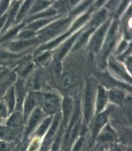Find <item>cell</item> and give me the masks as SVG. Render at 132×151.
Segmentation results:
<instances>
[{"label": "cell", "instance_id": "obj_19", "mask_svg": "<svg viewBox=\"0 0 132 151\" xmlns=\"http://www.w3.org/2000/svg\"><path fill=\"white\" fill-rule=\"evenodd\" d=\"M5 102L9 108V113H11L13 111L14 105H15V98H14V88H10L6 94Z\"/></svg>", "mask_w": 132, "mask_h": 151}, {"label": "cell", "instance_id": "obj_5", "mask_svg": "<svg viewBox=\"0 0 132 151\" xmlns=\"http://www.w3.org/2000/svg\"><path fill=\"white\" fill-rule=\"evenodd\" d=\"M92 91L90 83H88L86 89V95H85V102H84V116L85 120L87 122L90 119L92 108Z\"/></svg>", "mask_w": 132, "mask_h": 151}, {"label": "cell", "instance_id": "obj_18", "mask_svg": "<svg viewBox=\"0 0 132 151\" xmlns=\"http://www.w3.org/2000/svg\"><path fill=\"white\" fill-rule=\"evenodd\" d=\"M36 42V40H29V41H21L18 42H14L11 44L10 46V48L12 51H17L21 49L25 48L28 46L32 45Z\"/></svg>", "mask_w": 132, "mask_h": 151}, {"label": "cell", "instance_id": "obj_42", "mask_svg": "<svg viewBox=\"0 0 132 151\" xmlns=\"http://www.w3.org/2000/svg\"><path fill=\"white\" fill-rule=\"evenodd\" d=\"M66 151H68V150H66Z\"/></svg>", "mask_w": 132, "mask_h": 151}, {"label": "cell", "instance_id": "obj_8", "mask_svg": "<svg viewBox=\"0 0 132 151\" xmlns=\"http://www.w3.org/2000/svg\"><path fill=\"white\" fill-rule=\"evenodd\" d=\"M59 119H60L59 114H57L54 120H53V122L52 126H51L50 129V131H48L47 135L46 136V138H45V142L43 143V149H42L43 150L47 148V147L49 145L50 143H51L52 140L53 139V137H54L55 134H56V131H57V129H58V125H59Z\"/></svg>", "mask_w": 132, "mask_h": 151}, {"label": "cell", "instance_id": "obj_31", "mask_svg": "<svg viewBox=\"0 0 132 151\" xmlns=\"http://www.w3.org/2000/svg\"><path fill=\"white\" fill-rule=\"evenodd\" d=\"M31 3H32V1H26L25 3V4L23 5L22 7H21L20 11L18 14V16H17V20H19L22 18L24 16L25 13L27 12V10H28V7H29Z\"/></svg>", "mask_w": 132, "mask_h": 151}, {"label": "cell", "instance_id": "obj_39", "mask_svg": "<svg viewBox=\"0 0 132 151\" xmlns=\"http://www.w3.org/2000/svg\"><path fill=\"white\" fill-rule=\"evenodd\" d=\"M32 69V64H30V65H28L25 68V69L23 71V76H24V75H27L31 71Z\"/></svg>", "mask_w": 132, "mask_h": 151}, {"label": "cell", "instance_id": "obj_34", "mask_svg": "<svg viewBox=\"0 0 132 151\" xmlns=\"http://www.w3.org/2000/svg\"><path fill=\"white\" fill-rule=\"evenodd\" d=\"M111 66L112 67V68L114 70L117 71V73L120 74L121 75H123L124 77H126V75L125 72H124V71L123 70L122 68H121L119 65H118V64L114 63V62H111Z\"/></svg>", "mask_w": 132, "mask_h": 151}, {"label": "cell", "instance_id": "obj_41", "mask_svg": "<svg viewBox=\"0 0 132 151\" xmlns=\"http://www.w3.org/2000/svg\"><path fill=\"white\" fill-rule=\"evenodd\" d=\"M5 19H6V16H3V17H1V19H0V29H1V27H3V24H4Z\"/></svg>", "mask_w": 132, "mask_h": 151}, {"label": "cell", "instance_id": "obj_7", "mask_svg": "<svg viewBox=\"0 0 132 151\" xmlns=\"http://www.w3.org/2000/svg\"><path fill=\"white\" fill-rule=\"evenodd\" d=\"M43 117V113L40 108L35 109L33 114L30 118L28 122V125L26 130V135L28 136L30 134V132L34 130V129L36 127L38 124L40 122Z\"/></svg>", "mask_w": 132, "mask_h": 151}, {"label": "cell", "instance_id": "obj_16", "mask_svg": "<svg viewBox=\"0 0 132 151\" xmlns=\"http://www.w3.org/2000/svg\"><path fill=\"white\" fill-rule=\"evenodd\" d=\"M107 121V114L105 113L100 114L99 116L96 118L95 126L94 128V132H93V137L94 138L97 136L98 132L100 131V129L103 126Z\"/></svg>", "mask_w": 132, "mask_h": 151}, {"label": "cell", "instance_id": "obj_6", "mask_svg": "<svg viewBox=\"0 0 132 151\" xmlns=\"http://www.w3.org/2000/svg\"><path fill=\"white\" fill-rule=\"evenodd\" d=\"M15 78V75L9 71L0 72V95L5 92V89L12 83Z\"/></svg>", "mask_w": 132, "mask_h": 151}, {"label": "cell", "instance_id": "obj_25", "mask_svg": "<svg viewBox=\"0 0 132 151\" xmlns=\"http://www.w3.org/2000/svg\"><path fill=\"white\" fill-rule=\"evenodd\" d=\"M51 122H52V117H49L46 118V119L43 122V124H41L40 128L38 129V131L36 132L37 135L39 136H41L43 135L44 133L46 131V129H47L48 127H49Z\"/></svg>", "mask_w": 132, "mask_h": 151}, {"label": "cell", "instance_id": "obj_1", "mask_svg": "<svg viewBox=\"0 0 132 151\" xmlns=\"http://www.w3.org/2000/svg\"><path fill=\"white\" fill-rule=\"evenodd\" d=\"M43 109L48 114H53L59 108V99L52 93H45L41 97Z\"/></svg>", "mask_w": 132, "mask_h": 151}, {"label": "cell", "instance_id": "obj_4", "mask_svg": "<svg viewBox=\"0 0 132 151\" xmlns=\"http://www.w3.org/2000/svg\"><path fill=\"white\" fill-rule=\"evenodd\" d=\"M88 14H87V15H85V16L82 17L81 19H79V20L77 21V22L76 23V24L74 25V27L72 28H71V30L70 31H69V32H67V33L65 34V35H62V36H61L60 37L56 39L55 41H53L52 42L49 43V44H47V45H46L45 46H42V48H40V50L50 49V48H52L54 47V46H56V45H58L60 42H61L64 39L66 38L68 36V35H69L71 33V32H72V31L74 29H76V28H77V27H79L81 24H83L84 22V21L87 20V19L88 18Z\"/></svg>", "mask_w": 132, "mask_h": 151}, {"label": "cell", "instance_id": "obj_15", "mask_svg": "<svg viewBox=\"0 0 132 151\" xmlns=\"http://www.w3.org/2000/svg\"><path fill=\"white\" fill-rule=\"evenodd\" d=\"M107 102V94L105 90L102 87H99L97 102V111L100 112L105 106Z\"/></svg>", "mask_w": 132, "mask_h": 151}, {"label": "cell", "instance_id": "obj_24", "mask_svg": "<svg viewBox=\"0 0 132 151\" xmlns=\"http://www.w3.org/2000/svg\"><path fill=\"white\" fill-rule=\"evenodd\" d=\"M106 16V12L105 10H102L101 12H100L97 16L95 17V18L93 19L92 22V28H95L96 27L101 23L102 21L105 19Z\"/></svg>", "mask_w": 132, "mask_h": 151}, {"label": "cell", "instance_id": "obj_14", "mask_svg": "<svg viewBox=\"0 0 132 151\" xmlns=\"http://www.w3.org/2000/svg\"><path fill=\"white\" fill-rule=\"evenodd\" d=\"M17 132L15 129L11 127H0V139L4 140H10L16 138Z\"/></svg>", "mask_w": 132, "mask_h": 151}, {"label": "cell", "instance_id": "obj_28", "mask_svg": "<svg viewBox=\"0 0 132 151\" xmlns=\"http://www.w3.org/2000/svg\"><path fill=\"white\" fill-rule=\"evenodd\" d=\"M50 4V2L48 1H38L35 3V4L33 6L32 9L31 10V13L36 12L39 10H41L45 8Z\"/></svg>", "mask_w": 132, "mask_h": 151}, {"label": "cell", "instance_id": "obj_29", "mask_svg": "<svg viewBox=\"0 0 132 151\" xmlns=\"http://www.w3.org/2000/svg\"><path fill=\"white\" fill-rule=\"evenodd\" d=\"M23 26V24H21V25H19V26L17 27H16L15 28H14V30H11L10 32H9L8 34H6V35H5L4 37H2L1 39H0V42L3 41H6V40H7V39H10V38H11V37H14V35H15L17 34V32L19 30L20 28H21V27H22Z\"/></svg>", "mask_w": 132, "mask_h": 151}, {"label": "cell", "instance_id": "obj_26", "mask_svg": "<svg viewBox=\"0 0 132 151\" xmlns=\"http://www.w3.org/2000/svg\"><path fill=\"white\" fill-rule=\"evenodd\" d=\"M72 78H71L70 75L68 74L64 75L61 79V86L63 90H68L72 86Z\"/></svg>", "mask_w": 132, "mask_h": 151}, {"label": "cell", "instance_id": "obj_36", "mask_svg": "<svg viewBox=\"0 0 132 151\" xmlns=\"http://www.w3.org/2000/svg\"><path fill=\"white\" fill-rule=\"evenodd\" d=\"M39 145H40V142H39V140L38 139H35V141H34L33 143H32V145L29 149V151H36V150L39 147Z\"/></svg>", "mask_w": 132, "mask_h": 151}, {"label": "cell", "instance_id": "obj_2", "mask_svg": "<svg viewBox=\"0 0 132 151\" xmlns=\"http://www.w3.org/2000/svg\"><path fill=\"white\" fill-rule=\"evenodd\" d=\"M69 19L61 20L58 22L53 23L48 28H45L43 31L41 32L40 39L42 41H45L46 39L52 37L53 35L58 34L60 31H61L69 23Z\"/></svg>", "mask_w": 132, "mask_h": 151}, {"label": "cell", "instance_id": "obj_37", "mask_svg": "<svg viewBox=\"0 0 132 151\" xmlns=\"http://www.w3.org/2000/svg\"><path fill=\"white\" fill-rule=\"evenodd\" d=\"M9 5V1H2L0 3V16L4 12L6 9L7 8V6Z\"/></svg>", "mask_w": 132, "mask_h": 151}, {"label": "cell", "instance_id": "obj_10", "mask_svg": "<svg viewBox=\"0 0 132 151\" xmlns=\"http://www.w3.org/2000/svg\"><path fill=\"white\" fill-rule=\"evenodd\" d=\"M73 108V103L72 100L70 97L66 96L64 99L63 104V125H66L69 122L70 114L72 113V111Z\"/></svg>", "mask_w": 132, "mask_h": 151}, {"label": "cell", "instance_id": "obj_21", "mask_svg": "<svg viewBox=\"0 0 132 151\" xmlns=\"http://www.w3.org/2000/svg\"><path fill=\"white\" fill-rule=\"evenodd\" d=\"M110 97L112 101L116 104H121L124 99V94L123 92L118 90H113L110 93Z\"/></svg>", "mask_w": 132, "mask_h": 151}, {"label": "cell", "instance_id": "obj_30", "mask_svg": "<svg viewBox=\"0 0 132 151\" xmlns=\"http://www.w3.org/2000/svg\"><path fill=\"white\" fill-rule=\"evenodd\" d=\"M56 10L51 9L47 10V11H45V12H43V13H41L40 14H38V15L32 17V18H30L29 20H34V19H35L40 18V17H43L52 16L53 15H54V14H56Z\"/></svg>", "mask_w": 132, "mask_h": 151}, {"label": "cell", "instance_id": "obj_38", "mask_svg": "<svg viewBox=\"0 0 132 151\" xmlns=\"http://www.w3.org/2000/svg\"><path fill=\"white\" fill-rule=\"evenodd\" d=\"M83 138H81V139H79V141L77 142L76 145H75L72 151H80L82 145H83Z\"/></svg>", "mask_w": 132, "mask_h": 151}, {"label": "cell", "instance_id": "obj_17", "mask_svg": "<svg viewBox=\"0 0 132 151\" xmlns=\"http://www.w3.org/2000/svg\"><path fill=\"white\" fill-rule=\"evenodd\" d=\"M115 138V134L113 131L108 125L99 136V139L102 142H112Z\"/></svg>", "mask_w": 132, "mask_h": 151}, {"label": "cell", "instance_id": "obj_33", "mask_svg": "<svg viewBox=\"0 0 132 151\" xmlns=\"http://www.w3.org/2000/svg\"><path fill=\"white\" fill-rule=\"evenodd\" d=\"M34 35L35 34L32 30H27V31L23 32L22 33H21L19 35L18 37L22 39H28L33 37Z\"/></svg>", "mask_w": 132, "mask_h": 151}, {"label": "cell", "instance_id": "obj_32", "mask_svg": "<svg viewBox=\"0 0 132 151\" xmlns=\"http://www.w3.org/2000/svg\"><path fill=\"white\" fill-rule=\"evenodd\" d=\"M8 110L6 109L5 104L3 101L0 102V118H4L7 116Z\"/></svg>", "mask_w": 132, "mask_h": 151}, {"label": "cell", "instance_id": "obj_40", "mask_svg": "<svg viewBox=\"0 0 132 151\" xmlns=\"http://www.w3.org/2000/svg\"><path fill=\"white\" fill-rule=\"evenodd\" d=\"M50 55V53H46L45 54L41 55V57H40L38 59V62H43L44 60H45L46 59L48 58V56Z\"/></svg>", "mask_w": 132, "mask_h": 151}, {"label": "cell", "instance_id": "obj_13", "mask_svg": "<svg viewBox=\"0 0 132 151\" xmlns=\"http://www.w3.org/2000/svg\"><path fill=\"white\" fill-rule=\"evenodd\" d=\"M23 117L19 111L14 113L7 121V126L11 128H16L21 126L23 122Z\"/></svg>", "mask_w": 132, "mask_h": 151}, {"label": "cell", "instance_id": "obj_22", "mask_svg": "<svg viewBox=\"0 0 132 151\" xmlns=\"http://www.w3.org/2000/svg\"><path fill=\"white\" fill-rule=\"evenodd\" d=\"M19 3L18 2H16L14 3V5H13V6L12 7L11 10H10V13H9V18L8 20L6 21V23L5 24V27L4 28V30H6L7 27H8L9 25L11 24V23L13 21L14 17H15L16 14L17 13V10H18V7H19Z\"/></svg>", "mask_w": 132, "mask_h": 151}, {"label": "cell", "instance_id": "obj_27", "mask_svg": "<svg viewBox=\"0 0 132 151\" xmlns=\"http://www.w3.org/2000/svg\"><path fill=\"white\" fill-rule=\"evenodd\" d=\"M52 19H44V20H40L36 21V22L30 24V25H28V28H30L31 30H37L38 28H40L42 27L43 26H44L45 24L46 23H48L49 21H50Z\"/></svg>", "mask_w": 132, "mask_h": 151}, {"label": "cell", "instance_id": "obj_11", "mask_svg": "<svg viewBox=\"0 0 132 151\" xmlns=\"http://www.w3.org/2000/svg\"><path fill=\"white\" fill-rule=\"evenodd\" d=\"M37 96L35 94H30L27 99L24 107V114H23V121L25 122L29 116V114L32 111L34 107L36 104Z\"/></svg>", "mask_w": 132, "mask_h": 151}, {"label": "cell", "instance_id": "obj_12", "mask_svg": "<svg viewBox=\"0 0 132 151\" xmlns=\"http://www.w3.org/2000/svg\"><path fill=\"white\" fill-rule=\"evenodd\" d=\"M16 97H17V105L16 109L19 110L22 107L23 99L25 96V87L23 81L19 80L16 84Z\"/></svg>", "mask_w": 132, "mask_h": 151}, {"label": "cell", "instance_id": "obj_20", "mask_svg": "<svg viewBox=\"0 0 132 151\" xmlns=\"http://www.w3.org/2000/svg\"><path fill=\"white\" fill-rule=\"evenodd\" d=\"M79 33H77L75 35H74V36L71 38L70 40H69L67 41V42L66 43V44L64 45L63 47L62 48V49L61 50V51L59 52V55H58V59H62L63 57L65 56L66 55V53L68 52V51L70 50L71 46H72L74 42L75 41V40H76V39L77 38V37L78 36V35H79Z\"/></svg>", "mask_w": 132, "mask_h": 151}, {"label": "cell", "instance_id": "obj_23", "mask_svg": "<svg viewBox=\"0 0 132 151\" xmlns=\"http://www.w3.org/2000/svg\"><path fill=\"white\" fill-rule=\"evenodd\" d=\"M94 29L95 28H91L90 30L85 32V33L83 35H82L79 40L78 41V42L76 43V45H75V47L74 48V50H76L78 48H79L84 44L85 42L87 41L89 35H90V34L92 33V32L94 30Z\"/></svg>", "mask_w": 132, "mask_h": 151}, {"label": "cell", "instance_id": "obj_9", "mask_svg": "<svg viewBox=\"0 0 132 151\" xmlns=\"http://www.w3.org/2000/svg\"><path fill=\"white\" fill-rule=\"evenodd\" d=\"M117 27V23L115 21L112 24V27L110 29L109 33L107 36L106 42L104 46V54L105 57H106L110 51V50L111 49L113 43L115 40V32Z\"/></svg>", "mask_w": 132, "mask_h": 151}, {"label": "cell", "instance_id": "obj_3", "mask_svg": "<svg viewBox=\"0 0 132 151\" xmlns=\"http://www.w3.org/2000/svg\"><path fill=\"white\" fill-rule=\"evenodd\" d=\"M110 23V21L106 23L103 26L100 28L97 31V33L95 34L94 37L92 38V41L90 43V48L95 52H97L98 50L101 46V42L102 41V39L104 38V36L106 33V31L107 30L108 25Z\"/></svg>", "mask_w": 132, "mask_h": 151}, {"label": "cell", "instance_id": "obj_35", "mask_svg": "<svg viewBox=\"0 0 132 151\" xmlns=\"http://www.w3.org/2000/svg\"><path fill=\"white\" fill-rule=\"evenodd\" d=\"M60 139H61V133H59L58 136H57V138L55 140L54 144L53 145L52 151H58L59 147V144H60Z\"/></svg>", "mask_w": 132, "mask_h": 151}]
</instances>
